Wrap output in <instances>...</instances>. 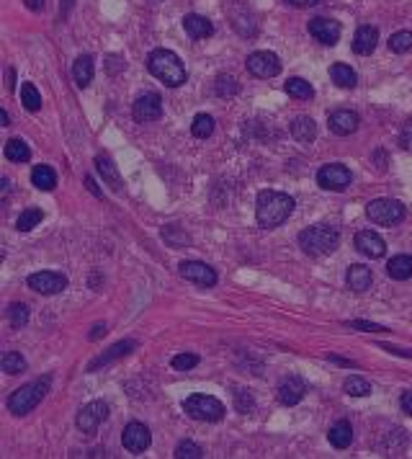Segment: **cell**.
I'll list each match as a JSON object with an SVG mask.
<instances>
[{
  "label": "cell",
  "mask_w": 412,
  "mask_h": 459,
  "mask_svg": "<svg viewBox=\"0 0 412 459\" xmlns=\"http://www.w3.org/2000/svg\"><path fill=\"white\" fill-rule=\"evenodd\" d=\"M291 212H294V199L284 191L265 189L255 199V217H258V224L265 230H274L278 224H284L291 217Z\"/></svg>",
  "instance_id": "1"
},
{
  "label": "cell",
  "mask_w": 412,
  "mask_h": 459,
  "mask_svg": "<svg viewBox=\"0 0 412 459\" xmlns=\"http://www.w3.org/2000/svg\"><path fill=\"white\" fill-rule=\"evenodd\" d=\"M149 73L158 78L160 83H165L168 88H178L186 83V67L180 62V57L170 49H152L147 57Z\"/></svg>",
  "instance_id": "2"
},
{
  "label": "cell",
  "mask_w": 412,
  "mask_h": 459,
  "mask_svg": "<svg viewBox=\"0 0 412 459\" xmlns=\"http://www.w3.org/2000/svg\"><path fill=\"white\" fill-rule=\"evenodd\" d=\"M299 246L306 256L312 258H322L335 253L340 246V233L330 224H315V227H306L304 233H299Z\"/></svg>",
  "instance_id": "3"
},
{
  "label": "cell",
  "mask_w": 412,
  "mask_h": 459,
  "mask_svg": "<svg viewBox=\"0 0 412 459\" xmlns=\"http://www.w3.org/2000/svg\"><path fill=\"white\" fill-rule=\"evenodd\" d=\"M49 385H52V377H42V379H34L29 385L19 387L16 392H11L8 397V410H11L13 416H26V413H32L34 408L39 405L44 400V395L49 392Z\"/></svg>",
  "instance_id": "4"
},
{
  "label": "cell",
  "mask_w": 412,
  "mask_h": 459,
  "mask_svg": "<svg viewBox=\"0 0 412 459\" xmlns=\"http://www.w3.org/2000/svg\"><path fill=\"white\" fill-rule=\"evenodd\" d=\"M183 410L189 413L193 421H204V423H217L224 418V405L212 395H191L183 400Z\"/></svg>",
  "instance_id": "5"
},
{
  "label": "cell",
  "mask_w": 412,
  "mask_h": 459,
  "mask_svg": "<svg viewBox=\"0 0 412 459\" xmlns=\"http://www.w3.org/2000/svg\"><path fill=\"white\" fill-rule=\"evenodd\" d=\"M366 217H369L374 224L391 227V224L404 220V204L397 202V199H374V202L366 207Z\"/></svg>",
  "instance_id": "6"
},
{
  "label": "cell",
  "mask_w": 412,
  "mask_h": 459,
  "mask_svg": "<svg viewBox=\"0 0 412 459\" xmlns=\"http://www.w3.org/2000/svg\"><path fill=\"white\" fill-rule=\"evenodd\" d=\"M247 73L255 75V78H276L281 73V60L276 52H268V49H260V52H253L247 57Z\"/></svg>",
  "instance_id": "7"
},
{
  "label": "cell",
  "mask_w": 412,
  "mask_h": 459,
  "mask_svg": "<svg viewBox=\"0 0 412 459\" xmlns=\"http://www.w3.org/2000/svg\"><path fill=\"white\" fill-rule=\"evenodd\" d=\"M317 183L325 191H346L350 186V171L343 163H330L322 165L317 173Z\"/></svg>",
  "instance_id": "8"
},
{
  "label": "cell",
  "mask_w": 412,
  "mask_h": 459,
  "mask_svg": "<svg viewBox=\"0 0 412 459\" xmlns=\"http://www.w3.org/2000/svg\"><path fill=\"white\" fill-rule=\"evenodd\" d=\"M108 418V405L104 400H93V403H88V405L80 408V413L75 418V423L77 428L83 431V434H93L95 428L101 426L104 421Z\"/></svg>",
  "instance_id": "9"
},
{
  "label": "cell",
  "mask_w": 412,
  "mask_h": 459,
  "mask_svg": "<svg viewBox=\"0 0 412 459\" xmlns=\"http://www.w3.org/2000/svg\"><path fill=\"white\" fill-rule=\"evenodd\" d=\"M132 117L139 124H149L162 117V98L158 93H142L132 106Z\"/></svg>",
  "instance_id": "10"
},
{
  "label": "cell",
  "mask_w": 412,
  "mask_h": 459,
  "mask_svg": "<svg viewBox=\"0 0 412 459\" xmlns=\"http://www.w3.org/2000/svg\"><path fill=\"white\" fill-rule=\"evenodd\" d=\"M29 289L39 292V294H60L67 289V276L57 274V271H36L29 276Z\"/></svg>",
  "instance_id": "11"
},
{
  "label": "cell",
  "mask_w": 412,
  "mask_h": 459,
  "mask_svg": "<svg viewBox=\"0 0 412 459\" xmlns=\"http://www.w3.org/2000/svg\"><path fill=\"white\" fill-rule=\"evenodd\" d=\"M121 444H124V449L127 451H132V454H142V451H147L149 444H152V434H149V428L145 426V423H129L127 428H124V434H121Z\"/></svg>",
  "instance_id": "12"
},
{
  "label": "cell",
  "mask_w": 412,
  "mask_h": 459,
  "mask_svg": "<svg viewBox=\"0 0 412 459\" xmlns=\"http://www.w3.org/2000/svg\"><path fill=\"white\" fill-rule=\"evenodd\" d=\"M180 276L191 281V284H199V287H214L217 284V271L201 261H183L180 263Z\"/></svg>",
  "instance_id": "13"
},
{
  "label": "cell",
  "mask_w": 412,
  "mask_h": 459,
  "mask_svg": "<svg viewBox=\"0 0 412 459\" xmlns=\"http://www.w3.org/2000/svg\"><path fill=\"white\" fill-rule=\"evenodd\" d=\"M309 34H312L315 42L325 44V47H335L340 39V23L332 21V19H325V16H317V19L309 21Z\"/></svg>",
  "instance_id": "14"
},
{
  "label": "cell",
  "mask_w": 412,
  "mask_h": 459,
  "mask_svg": "<svg viewBox=\"0 0 412 459\" xmlns=\"http://www.w3.org/2000/svg\"><path fill=\"white\" fill-rule=\"evenodd\" d=\"M328 124H330V132L332 134H338V137H348L353 134L361 124V117L356 111H350V108H335L332 114L328 117Z\"/></svg>",
  "instance_id": "15"
},
{
  "label": "cell",
  "mask_w": 412,
  "mask_h": 459,
  "mask_svg": "<svg viewBox=\"0 0 412 459\" xmlns=\"http://www.w3.org/2000/svg\"><path fill=\"white\" fill-rule=\"evenodd\" d=\"M304 392H306V385L299 379V377H286L284 382L278 385L276 390V395H278V403L286 408L291 405H299L302 400H304Z\"/></svg>",
  "instance_id": "16"
},
{
  "label": "cell",
  "mask_w": 412,
  "mask_h": 459,
  "mask_svg": "<svg viewBox=\"0 0 412 459\" xmlns=\"http://www.w3.org/2000/svg\"><path fill=\"white\" fill-rule=\"evenodd\" d=\"M356 248L369 258H381L387 253L384 237H381L379 233H374V230H361L359 235H356Z\"/></svg>",
  "instance_id": "17"
},
{
  "label": "cell",
  "mask_w": 412,
  "mask_h": 459,
  "mask_svg": "<svg viewBox=\"0 0 412 459\" xmlns=\"http://www.w3.org/2000/svg\"><path fill=\"white\" fill-rule=\"evenodd\" d=\"M183 29L189 34L193 42H201V39H209L214 34V23L206 19V16H199V13H189L183 19Z\"/></svg>",
  "instance_id": "18"
},
{
  "label": "cell",
  "mask_w": 412,
  "mask_h": 459,
  "mask_svg": "<svg viewBox=\"0 0 412 459\" xmlns=\"http://www.w3.org/2000/svg\"><path fill=\"white\" fill-rule=\"evenodd\" d=\"M134 349H137V341H119V343H114V346H111L106 353H101L98 359H93V362L88 364V372H95V369H101V366H108L111 362H117V359H121V356H127V353H132Z\"/></svg>",
  "instance_id": "19"
},
{
  "label": "cell",
  "mask_w": 412,
  "mask_h": 459,
  "mask_svg": "<svg viewBox=\"0 0 412 459\" xmlns=\"http://www.w3.org/2000/svg\"><path fill=\"white\" fill-rule=\"evenodd\" d=\"M376 42H379V29L376 26H361L356 36H353V52L366 57L376 49Z\"/></svg>",
  "instance_id": "20"
},
{
  "label": "cell",
  "mask_w": 412,
  "mask_h": 459,
  "mask_svg": "<svg viewBox=\"0 0 412 459\" xmlns=\"http://www.w3.org/2000/svg\"><path fill=\"white\" fill-rule=\"evenodd\" d=\"M346 281H348V289H350V292L361 294V292H366V289L371 287V281H374V274H371L369 266H363V263H353V266L348 268V274H346Z\"/></svg>",
  "instance_id": "21"
},
{
  "label": "cell",
  "mask_w": 412,
  "mask_h": 459,
  "mask_svg": "<svg viewBox=\"0 0 412 459\" xmlns=\"http://www.w3.org/2000/svg\"><path fill=\"white\" fill-rule=\"evenodd\" d=\"M291 137H294L296 142H302V145L315 142V137H317V124H315V119L296 117L294 121H291Z\"/></svg>",
  "instance_id": "22"
},
{
  "label": "cell",
  "mask_w": 412,
  "mask_h": 459,
  "mask_svg": "<svg viewBox=\"0 0 412 459\" xmlns=\"http://www.w3.org/2000/svg\"><path fill=\"white\" fill-rule=\"evenodd\" d=\"M95 75V64H93V57L90 54H80L77 60L73 62V78L75 83L80 88H88L90 86V80H93Z\"/></svg>",
  "instance_id": "23"
},
{
  "label": "cell",
  "mask_w": 412,
  "mask_h": 459,
  "mask_svg": "<svg viewBox=\"0 0 412 459\" xmlns=\"http://www.w3.org/2000/svg\"><path fill=\"white\" fill-rule=\"evenodd\" d=\"M95 168H98L101 178H104V181H106L114 191L121 189V176H119V168L114 165V161H111L108 155H95Z\"/></svg>",
  "instance_id": "24"
},
{
  "label": "cell",
  "mask_w": 412,
  "mask_h": 459,
  "mask_svg": "<svg viewBox=\"0 0 412 459\" xmlns=\"http://www.w3.org/2000/svg\"><path fill=\"white\" fill-rule=\"evenodd\" d=\"M330 78H332V83L338 88H356V83H359V75H356V70L350 67V64L346 62H335L332 67H330Z\"/></svg>",
  "instance_id": "25"
},
{
  "label": "cell",
  "mask_w": 412,
  "mask_h": 459,
  "mask_svg": "<svg viewBox=\"0 0 412 459\" xmlns=\"http://www.w3.org/2000/svg\"><path fill=\"white\" fill-rule=\"evenodd\" d=\"M328 438L335 449H348L350 441H353V428H350L348 421H338L335 426H330Z\"/></svg>",
  "instance_id": "26"
},
{
  "label": "cell",
  "mask_w": 412,
  "mask_h": 459,
  "mask_svg": "<svg viewBox=\"0 0 412 459\" xmlns=\"http://www.w3.org/2000/svg\"><path fill=\"white\" fill-rule=\"evenodd\" d=\"M387 274H389L394 281H407L412 276V256H394L387 263Z\"/></svg>",
  "instance_id": "27"
},
{
  "label": "cell",
  "mask_w": 412,
  "mask_h": 459,
  "mask_svg": "<svg viewBox=\"0 0 412 459\" xmlns=\"http://www.w3.org/2000/svg\"><path fill=\"white\" fill-rule=\"evenodd\" d=\"M3 155L8 158L11 163H26L29 158H32V150H29V145L23 142V139L13 137L5 142V148H3Z\"/></svg>",
  "instance_id": "28"
},
{
  "label": "cell",
  "mask_w": 412,
  "mask_h": 459,
  "mask_svg": "<svg viewBox=\"0 0 412 459\" xmlns=\"http://www.w3.org/2000/svg\"><path fill=\"white\" fill-rule=\"evenodd\" d=\"M32 183L39 191H52L54 186H57V173L49 165H36L32 171Z\"/></svg>",
  "instance_id": "29"
},
{
  "label": "cell",
  "mask_w": 412,
  "mask_h": 459,
  "mask_svg": "<svg viewBox=\"0 0 412 459\" xmlns=\"http://www.w3.org/2000/svg\"><path fill=\"white\" fill-rule=\"evenodd\" d=\"M286 93L291 98H296V101H309V98L315 96V88L304 78H289L286 80Z\"/></svg>",
  "instance_id": "30"
},
{
  "label": "cell",
  "mask_w": 412,
  "mask_h": 459,
  "mask_svg": "<svg viewBox=\"0 0 412 459\" xmlns=\"http://www.w3.org/2000/svg\"><path fill=\"white\" fill-rule=\"evenodd\" d=\"M191 134L196 139H206L214 134V119L209 114H196L193 124H191Z\"/></svg>",
  "instance_id": "31"
},
{
  "label": "cell",
  "mask_w": 412,
  "mask_h": 459,
  "mask_svg": "<svg viewBox=\"0 0 412 459\" xmlns=\"http://www.w3.org/2000/svg\"><path fill=\"white\" fill-rule=\"evenodd\" d=\"M44 220V212L39 209V207H29V209H23L21 217H19V222H16V227L21 230V233H29V230H34L36 224Z\"/></svg>",
  "instance_id": "32"
},
{
  "label": "cell",
  "mask_w": 412,
  "mask_h": 459,
  "mask_svg": "<svg viewBox=\"0 0 412 459\" xmlns=\"http://www.w3.org/2000/svg\"><path fill=\"white\" fill-rule=\"evenodd\" d=\"M21 104L26 111H39L42 108V93L36 91L34 83H23L21 86Z\"/></svg>",
  "instance_id": "33"
},
{
  "label": "cell",
  "mask_w": 412,
  "mask_h": 459,
  "mask_svg": "<svg viewBox=\"0 0 412 459\" xmlns=\"http://www.w3.org/2000/svg\"><path fill=\"white\" fill-rule=\"evenodd\" d=\"M0 366H3V372L5 374H21V372H26V359H23L19 351H8V353H3Z\"/></svg>",
  "instance_id": "34"
},
{
  "label": "cell",
  "mask_w": 412,
  "mask_h": 459,
  "mask_svg": "<svg viewBox=\"0 0 412 459\" xmlns=\"http://www.w3.org/2000/svg\"><path fill=\"white\" fill-rule=\"evenodd\" d=\"M8 322H11L16 331H21L23 325L29 322V307L23 302H13L11 307H8Z\"/></svg>",
  "instance_id": "35"
},
{
  "label": "cell",
  "mask_w": 412,
  "mask_h": 459,
  "mask_svg": "<svg viewBox=\"0 0 412 459\" xmlns=\"http://www.w3.org/2000/svg\"><path fill=\"white\" fill-rule=\"evenodd\" d=\"M412 49V32H397L389 36V52L404 54Z\"/></svg>",
  "instance_id": "36"
},
{
  "label": "cell",
  "mask_w": 412,
  "mask_h": 459,
  "mask_svg": "<svg viewBox=\"0 0 412 459\" xmlns=\"http://www.w3.org/2000/svg\"><path fill=\"white\" fill-rule=\"evenodd\" d=\"M343 390L348 392V395H353V397H366V395H371V385L363 379V377H348L346 379V385H343Z\"/></svg>",
  "instance_id": "37"
},
{
  "label": "cell",
  "mask_w": 412,
  "mask_h": 459,
  "mask_svg": "<svg viewBox=\"0 0 412 459\" xmlns=\"http://www.w3.org/2000/svg\"><path fill=\"white\" fill-rule=\"evenodd\" d=\"M214 93L219 98L234 96V93H237V80H234L232 75H219V78L214 80Z\"/></svg>",
  "instance_id": "38"
},
{
  "label": "cell",
  "mask_w": 412,
  "mask_h": 459,
  "mask_svg": "<svg viewBox=\"0 0 412 459\" xmlns=\"http://www.w3.org/2000/svg\"><path fill=\"white\" fill-rule=\"evenodd\" d=\"M175 457L178 459H201L204 457V449L196 444V441H180L175 447Z\"/></svg>",
  "instance_id": "39"
},
{
  "label": "cell",
  "mask_w": 412,
  "mask_h": 459,
  "mask_svg": "<svg viewBox=\"0 0 412 459\" xmlns=\"http://www.w3.org/2000/svg\"><path fill=\"white\" fill-rule=\"evenodd\" d=\"M196 364H199L196 353H178V356H173V369H178V372H189Z\"/></svg>",
  "instance_id": "40"
},
{
  "label": "cell",
  "mask_w": 412,
  "mask_h": 459,
  "mask_svg": "<svg viewBox=\"0 0 412 459\" xmlns=\"http://www.w3.org/2000/svg\"><path fill=\"white\" fill-rule=\"evenodd\" d=\"M234 408H237V413H250L255 408L253 395L245 392V390H237V392H234Z\"/></svg>",
  "instance_id": "41"
},
{
  "label": "cell",
  "mask_w": 412,
  "mask_h": 459,
  "mask_svg": "<svg viewBox=\"0 0 412 459\" xmlns=\"http://www.w3.org/2000/svg\"><path fill=\"white\" fill-rule=\"evenodd\" d=\"M346 325H348V328H353V331H366V333H384V331H387L384 325H376V322H366V320H348Z\"/></svg>",
  "instance_id": "42"
},
{
  "label": "cell",
  "mask_w": 412,
  "mask_h": 459,
  "mask_svg": "<svg viewBox=\"0 0 412 459\" xmlns=\"http://www.w3.org/2000/svg\"><path fill=\"white\" fill-rule=\"evenodd\" d=\"M400 148L404 150V152H412V119H407V121H404V127H402Z\"/></svg>",
  "instance_id": "43"
},
{
  "label": "cell",
  "mask_w": 412,
  "mask_h": 459,
  "mask_svg": "<svg viewBox=\"0 0 412 459\" xmlns=\"http://www.w3.org/2000/svg\"><path fill=\"white\" fill-rule=\"evenodd\" d=\"M400 405H402V410H404V413H407V416H412V390H407V392H404V395H402Z\"/></svg>",
  "instance_id": "44"
},
{
  "label": "cell",
  "mask_w": 412,
  "mask_h": 459,
  "mask_svg": "<svg viewBox=\"0 0 412 459\" xmlns=\"http://www.w3.org/2000/svg\"><path fill=\"white\" fill-rule=\"evenodd\" d=\"M101 336H106V325H104V322H98V325H93V333H90V341H98Z\"/></svg>",
  "instance_id": "45"
},
{
  "label": "cell",
  "mask_w": 412,
  "mask_h": 459,
  "mask_svg": "<svg viewBox=\"0 0 412 459\" xmlns=\"http://www.w3.org/2000/svg\"><path fill=\"white\" fill-rule=\"evenodd\" d=\"M286 3H291V5H296V8H304V5H315L317 0H286Z\"/></svg>",
  "instance_id": "46"
},
{
  "label": "cell",
  "mask_w": 412,
  "mask_h": 459,
  "mask_svg": "<svg viewBox=\"0 0 412 459\" xmlns=\"http://www.w3.org/2000/svg\"><path fill=\"white\" fill-rule=\"evenodd\" d=\"M0 121H3V127H8V124H11V117H8V111H5V108L0 111Z\"/></svg>",
  "instance_id": "47"
},
{
  "label": "cell",
  "mask_w": 412,
  "mask_h": 459,
  "mask_svg": "<svg viewBox=\"0 0 412 459\" xmlns=\"http://www.w3.org/2000/svg\"><path fill=\"white\" fill-rule=\"evenodd\" d=\"M26 5H29V8H34V11L44 8V3H39V0H26Z\"/></svg>",
  "instance_id": "48"
},
{
  "label": "cell",
  "mask_w": 412,
  "mask_h": 459,
  "mask_svg": "<svg viewBox=\"0 0 412 459\" xmlns=\"http://www.w3.org/2000/svg\"><path fill=\"white\" fill-rule=\"evenodd\" d=\"M8 91H16V78H13V70H8Z\"/></svg>",
  "instance_id": "49"
},
{
  "label": "cell",
  "mask_w": 412,
  "mask_h": 459,
  "mask_svg": "<svg viewBox=\"0 0 412 459\" xmlns=\"http://www.w3.org/2000/svg\"><path fill=\"white\" fill-rule=\"evenodd\" d=\"M70 5H73V0H64V8H62V16H67V11H70Z\"/></svg>",
  "instance_id": "50"
}]
</instances>
